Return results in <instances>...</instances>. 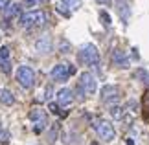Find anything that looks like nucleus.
I'll list each match as a JSON object with an SVG mask.
<instances>
[{
  "label": "nucleus",
  "instance_id": "nucleus-2",
  "mask_svg": "<svg viewBox=\"0 0 149 145\" xmlns=\"http://www.w3.org/2000/svg\"><path fill=\"white\" fill-rule=\"evenodd\" d=\"M79 59L85 61L88 66L98 68L100 66V51H98V48H96L94 44H87L81 50V53H79Z\"/></svg>",
  "mask_w": 149,
  "mask_h": 145
},
{
  "label": "nucleus",
  "instance_id": "nucleus-4",
  "mask_svg": "<svg viewBox=\"0 0 149 145\" xmlns=\"http://www.w3.org/2000/svg\"><path fill=\"white\" fill-rule=\"evenodd\" d=\"M17 81H19L24 88H31L33 83H35V72H33L30 66H20L19 70H17Z\"/></svg>",
  "mask_w": 149,
  "mask_h": 145
},
{
  "label": "nucleus",
  "instance_id": "nucleus-17",
  "mask_svg": "<svg viewBox=\"0 0 149 145\" xmlns=\"http://www.w3.org/2000/svg\"><path fill=\"white\" fill-rule=\"evenodd\" d=\"M100 19L105 26H111V15H109L107 11H100Z\"/></svg>",
  "mask_w": 149,
  "mask_h": 145
},
{
  "label": "nucleus",
  "instance_id": "nucleus-14",
  "mask_svg": "<svg viewBox=\"0 0 149 145\" xmlns=\"http://www.w3.org/2000/svg\"><path fill=\"white\" fill-rule=\"evenodd\" d=\"M109 112H111V116L114 119H120L123 116V110H122V107H118V105H114V107H111V110H109Z\"/></svg>",
  "mask_w": 149,
  "mask_h": 145
},
{
  "label": "nucleus",
  "instance_id": "nucleus-23",
  "mask_svg": "<svg viewBox=\"0 0 149 145\" xmlns=\"http://www.w3.org/2000/svg\"><path fill=\"white\" fill-rule=\"evenodd\" d=\"M2 70L4 72H9V62L6 61V59H2Z\"/></svg>",
  "mask_w": 149,
  "mask_h": 145
},
{
  "label": "nucleus",
  "instance_id": "nucleus-27",
  "mask_svg": "<svg viewBox=\"0 0 149 145\" xmlns=\"http://www.w3.org/2000/svg\"><path fill=\"white\" fill-rule=\"evenodd\" d=\"M96 2H107V0H96Z\"/></svg>",
  "mask_w": 149,
  "mask_h": 145
},
{
  "label": "nucleus",
  "instance_id": "nucleus-16",
  "mask_svg": "<svg viewBox=\"0 0 149 145\" xmlns=\"http://www.w3.org/2000/svg\"><path fill=\"white\" fill-rule=\"evenodd\" d=\"M9 138H11L9 130H6V129L0 130V143H9Z\"/></svg>",
  "mask_w": 149,
  "mask_h": 145
},
{
  "label": "nucleus",
  "instance_id": "nucleus-6",
  "mask_svg": "<svg viewBox=\"0 0 149 145\" xmlns=\"http://www.w3.org/2000/svg\"><path fill=\"white\" fill-rule=\"evenodd\" d=\"M79 85L83 86V90L87 94H94L96 88H98V83H96V77L90 72H83L81 74V79H79Z\"/></svg>",
  "mask_w": 149,
  "mask_h": 145
},
{
  "label": "nucleus",
  "instance_id": "nucleus-18",
  "mask_svg": "<svg viewBox=\"0 0 149 145\" xmlns=\"http://www.w3.org/2000/svg\"><path fill=\"white\" fill-rule=\"evenodd\" d=\"M136 77H142V81L149 83V72H147V70H144V68H140V70L136 72Z\"/></svg>",
  "mask_w": 149,
  "mask_h": 145
},
{
  "label": "nucleus",
  "instance_id": "nucleus-25",
  "mask_svg": "<svg viewBox=\"0 0 149 145\" xmlns=\"http://www.w3.org/2000/svg\"><path fill=\"white\" fill-rule=\"evenodd\" d=\"M24 2H26V6H33V4L37 2V0H24Z\"/></svg>",
  "mask_w": 149,
  "mask_h": 145
},
{
  "label": "nucleus",
  "instance_id": "nucleus-3",
  "mask_svg": "<svg viewBox=\"0 0 149 145\" xmlns=\"http://www.w3.org/2000/svg\"><path fill=\"white\" fill-rule=\"evenodd\" d=\"M94 129L98 132V136L101 138L103 142H112L114 138H116V130H114V127L109 123L105 119H100L94 123Z\"/></svg>",
  "mask_w": 149,
  "mask_h": 145
},
{
  "label": "nucleus",
  "instance_id": "nucleus-7",
  "mask_svg": "<svg viewBox=\"0 0 149 145\" xmlns=\"http://www.w3.org/2000/svg\"><path fill=\"white\" fill-rule=\"evenodd\" d=\"M52 79L57 81V83H65V81L68 79V75H72L70 70H68V65H55L54 68H52Z\"/></svg>",
  "mask_w": 149,
  "mask_h": 145
},
{
  "label": "nucleus",
  "instance_id": "nucleus-9",
  "mask_svg": "<svg viewBox=\"0 0 149 145\" xmlns=\"http://www.w3.org/2000/svg\"><path fill=\"white\" fill-rule=\"evenodd\" d=\"M20 9H22V6L20 4H17V2H9L8 6L4 8V17L6 19H15V17H22L20 15Z\"/></svg>",
  "mask_w": 149,
  "mask_h": 145
},
{
  "label": "nucleus",
  "instance_id": "nucleus-13",
  "mask_svg": "<svg viewBox=\"0 0 149 145\" xmlns=\"http://www.w3.org/2000/svg\"><path fill=\"white\" fill-rule=\"evenodd\" d=\"M0 101L4 103V105H13L15 103V97H13V94L8 90V88H0Z\"/></svg>",
  "mask_w": 149,
  "mask_h": 145
},
{
  "label": "nucleus",
  "instance_id": "nucleus-11",
  "mask_svg": "<svg viewBox=\"0 0 149 145\" xmlns=\"http://www.w3.org/2000/svg\"><path fill=\"white\" fill-rule=\"evenodd\" d=\"M112 62L118 65V66H122V68L129 66V59H127V55H125L123 50H114L112 51Z\"/></svg>",
  "mask_w": 149,
  "mask_h": 145
},
{
  "label": "nucleus",
  "instance_id": "nucleus-26",
  "mask_svg": "<svg viewBox=\"0 0 149 145\" xmlns=\"http://www.w3.org/2000/svg\"><path fill=\"white\" fill-rule=\"evenodd\" d=\"M144 103H146V105L149 107V92H147V94H146V97H144Z\"/></svg>",
  "mask_w": 149,
  "mask_h": 145
},
{
  "label": "nucleus",
  "instance_id": "nucleus-5",
  "mask_svg": "<svg viewBox=\"0 0 149 145\" xmlns=\"http://www.w3.org/2000/svg\"><path fill=\"white\" fill-rule=\"evenodd\" d=\"M30 119L35 123V132H41L46 129V123H48V118H46V112L42 108H35L30 112Z\"/></svg>",
  "mask_w": 149,
  "mask_h": 145
},
{
  "label": "nucleus",
  "instance_id": "nucleus-19",
  "mask_svg": "<svg viewBox=\"0 0 149 145\" xmlns=\"http://www.w3.org/2000/svg\"><path fill=\"white\" fill-rule=\"evenodd\" d=\"M63 6H65V4H57V6H55V9L59 11V13H63L65 17H70V9H65Z\"/></svg>",
  "mask_w": 149,
  "mask_h": 145
},
{
  "label": "nucleus",
  "instance_id": "nucleus-28",
  "mask_svg": "<svg viewBox=\"0 0 149 145\" xmlns=\"http://www.w3.org/2000/svg\"><path fill=\"white\" fill-rule=\"evenodd\" d=\"M92 145H98V143H92Z\"/></svg>",
  "mask_w": 149,
  "mask_h": 145
},
{
  "label": "nucleus",
  "instance_id": "nucleus-8",
  "mask_svg": "<svg viewBox=\"0 0 149 145\" xmlns=\"http://www.w3.org/2000/svg\"><path fill=\"white\" fill-rule=\"evenodd\" d=\"M72 101H74V92L70 88H61L59 92H57V103H59L61 107L70 105Z\"/></svg>",
  "mask_w": 149,
  "mask_h": 145
},
{
  "label": "nucleus",
  "instance_id": "nucleus-10",
  "mask_svg": "<svg viewBox=\"0 0 149 145\" xmlns=\"http://www.w3.org/2000/svg\"><path fill=\"white\" fill-rule=\"evenodd\" d=\"M35 50L39 51V53H50V51L54 50L52 39H50V37H42V39H39L37 42H35Z\"/></svg>",
  "mask_w": 149,
  "mask_h": 145
},
{
  "label": "nucleus",
  "instance_id": "nucleus-12",
  "mask_svg": "<svg viewBox=\"0 0 149 145\" xmlns=\"http://www.w3.org/2000/svg\"><path fill=\"white\" fill-rule=\"evenodd\" d=\"M116 88L111 85H107V86H103V90H101V101H111V97H116Z\"/></svg>",
  "mask_w": 149,
  "mask_h": 145
},
{
  "label": "nucleus",
  "instance_id": "nucleus-22",
  "mask_svg": "<svg viewBox=\"0 0 149 145\" xmlns=\"http://www.w3.org/2000/svg\"><path fill=\"white\" fill-rule=\"evenodd\" d=\"M50 110L54 114H59V103H57V105H55V103H50Z\"/></svg>",
  "mask_w": 149,
  "mask_h": 145
},
{
  "label": "nucleus",
  "instance_id": "nucleus-15",
  "mask_svg": "<svg viewBox=\"0 0 149 145\" xmlns=\"http://www.w3.org/2000/svg\"><path fill=\"white\" fill-rule=\"evenodd\" d=\"M63 4L68 6V9H77L81 6V0H63Z\"/></svg>",
  "mask_w": 149,
  "mask_h": 145
},
{
  "label": "nucleus",
  "instance_id": "nucleus-20",
  "mask_svg": "<svg viewBox=\"0 0 149 145\" xmlns=\"http://www.w3.org/2000/svg\"><path fill=\"white\" fill-rule=\"evenodd\" d=\"M9 57V48L8 46H2V48H0V59H8Z\"/></svg>",
  "mask_w": 149,
  "mask_h": 145
},
{
  "label": "nucleus",
  "instance_id": "nucleus-24",
  "mask_svg": "<svg viewBox=\"0 0 149 145\" xmlns=\"http://www.w3.org/2000/svg\"><path fill=\"white\" fill-rule=\"evenodd\" d=\"M9 4V0H0V11H4V8Z\"/></svg>",
  "mask_w": 149,
  "mask_h": 145
},
{
  "label": "nucleus",
  "instance_id": "nucleus-21",
  "mask_svg": "<svg viewBox=\"0 0 149 145\" xmlns=\"http://www.w3.org/2000/svg\"><path fill=\"white\" fill-rule=\"evenodd\" d=\"M68 50H70L68 42H66V40H61V51H63V53H68Z\"/></svg>",
  "mask_w": 149,
  "mask_h": 145
},
{
  "label": "nucleus",
  "instance_id": "nucleus-1",
  "mask_svg": "<svg viewBox=\"0 0 149 145\" xmlns=\"http://www.w3.org/2000/svg\"><path fill=\"white\" fill-rule=\"evenodd\" d=\"M46 22V15L42 11H28L20 17V26L22 28H35V26H42Z\"/></svg>",
  "mask_w": 149,
  "mask_h": 145
}]
</instances>
